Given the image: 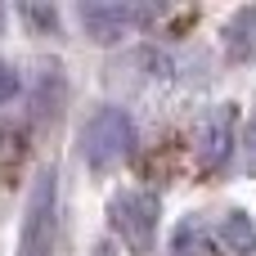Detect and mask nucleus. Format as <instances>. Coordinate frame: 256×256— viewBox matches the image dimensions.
Masks as SVG:
<instances>
[{
  "label": "nucleus",
  "instance_id": "obj_1",
  "mask_svg": "<svg viewBox=\"0 0 256 256\" xmlns=\"http://www.w3.org/2000/svg\"><path fill=\"white\" fill-rule=\"evenodd\" d=\"M130 153H135V122H130L126 108L108 104V108H99L81 126V158H86V166L108 171V166H117Z\"/></svg>",
  "mask_w": 256,
  "mask_h": 256
},
{
  "label": "nucleus",
  "instance_id": "obj_2",
  "mask_svg": "<svg viewBox=\"0 0 256 256\" xmlns=\"http://www.w3.org/2000/svg\"><path fill=\"white\" fill-rule=\"evenodd\" d=\"M54 202H58V180H54V171H40L27 194L18 256H54Z\"/></svg>",
  "mask_w": 256,
  "mask_h": 256
},
{
  "label": "nucleus",
  "instance_id": "obj_3",
  "mask_svg": "<svg viewBox=\"0 0 256 256\" xmlns=\"http://www.w3.org/2000/svg\"><path fill=\"white\" fill-rule=\"evenodd\" d=\"M112 225L117 234L135 248V252H148L153 248V230H158V198L144 194V189H126L112 198Z\"/></svg>",
  "mask_w": 256,
  "mask_h": 256
},
{
  "label": "nucleus",
  "instance_id": "obj_4",
  "mask_svg": "<svg viewBox=\"0 0 256 256\" xmlns=\"http://www.w3.org/2000/svg\"><path fill=\"white\" fill-rule=\"evenodd\" d=\"M234 122H238L234 104H216V108L202 112L198 140H194V144H198V166H202V171H216V166L230 162V153H234Z\"/></svg>",
  "mask_w": 256,
  "mask_h": 256
},
{
  "label": "nucleus",
  "instance_id": "obj_5",
  "mask_svg": "<svg viewBox=\"0 0 256 256\" xmlns=\"http://www.w3.org/2000/svg\"><path fill=\"white\" fill-rule=\"evenodd\" d=\"M76 18H81V27H86L99 45H108V40L126 36L130 27L148 22L153 9H148V4H99V0H90V4L76 9Z\"/></svg>",
  "mask_w": 256,
  "mask_h": 256
},
{
  "label": "nucleus",
  "instance_id": "obj_6",
  "mask_svg": "<svg viewBox=\"0 0 256 256\" xmlns=\"http://www.w3.org/2000/svg\"><path fill=\"white\" fill-rule=\"evenodd\" d=\"M225 54L234 63H252L256 58V4L238 9L230 22H225Z\"/></svg>",
  "mask_w": 256,
  "mask_h": 256
},
{
  "label": "nucleus",
  "instance_id": "obj_7",
  "mask_svg": "<svg viewBox=\"0 0 256 256\" xmlns=\"http://www.w3.org/2000/svg\"><path fill=\"white\" fill-rule=\"evenodd\" d=\"M220 243L230 248L234 256H252L256 252V225L248 212H230L225 220H220Z\"/></svg>",
  "mask_w": 256,
  "mask_h": 256
},
{
  "label": "nucleus",
  "instance_id": "obj_8",
  "mask_svg": "<svg viewBox=\"0 0 256 256\" xmlns=\"http://www.w3.org/2000/svg\"><path fill=\"white\" fill-rule=\"evenodd\" d=\"M171 256H216V252H212V243H207V230H202V220H198V216L176 225Z\"/></svg>",
  "mask_w": 256,
  "mask_h": 256
},
{
  "label": "nucleus",
  "instance_id": "obj_9",
  "mask_svg": "<svg viewBox=\"0 0 256 256\" xmlns=\"http://www.w3.org/2000/svg\"><path fill=\"white\" fill-rule=\"evenodd\" d=\"M14 94H18V72L9 63H0V104H9Z\"/></svg>",
  "mask_w": 256,
  "mask_h": 256
},
{
  "label": "nucleus",
  "instance_id": "obj_10",
  "mask_svg": "<svg viewBox=\"0 0 256 256\" xmlns=\"http://www.w3.org/2000/svg\"><path fill=\"white\" fill-rule=\"evenodd\" d=\"M248 166L256 171V122H248Z\"/></svg>",
  "mask_w": 256,
  "mask_h": 256
}]
</instances>
